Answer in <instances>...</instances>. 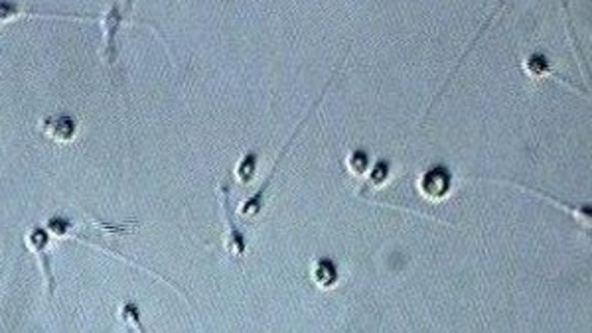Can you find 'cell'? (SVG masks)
I'll list each match as a JSON object with an SVG mask.
<instances>
[{
	"mask_svg": "<svg viewBox=\"0 0 592 333\" xmlns=\"http://www.w3.org/2000/svg\"><path fill=\"white\" fill-rule=\"evenodd\" d=\"M119 4H121V10L122 14H125V18L129 20V14H131V10H133L134 0H122V2H119Z\"/></svg>",
	"mask_w": 592,
	"mask_h": 333,
	"instance_id": "obj_13",
	"label": "cell"
},
{
	"mask_svg": "<svg viewBox=\"0 0 592 333\" xmlns=\"http://www.w3.org/2000/svg\"><path fill=\"white\" fill-rule=\"evenodd\" d=\"M219 198H221V205H223V213H225V219H227V227H230V234H227V243H225V248L230 253L231 257L235 259H241L245 255V248H247V243L243 239L241 231L237 229V223L233 219V207H231V180H223L219 184Z\"/></svg>",
	"mask_w": 592,
	"mask_h": 333,
	"instance_id": "obj_3",
	"label": "cell"
},
{
	"mask_svg": "<svg viewBox=\"0 0 592 333\" xmlns=\"http://www.w3.org/2000/svg\"><path fill=\"white\" fill-rule=\"evenodd\" d=\"M40 133L56 144H67L75 140L79 133V124L72 114H51L40 121Z\"/></svg>",
	"mask_w": 592,
	"mask_h": 333,
	"instance_id": "obj_4",
	"label": "cell"
},
{
	"mask_svg": "<svg viewBox=\"0 0 592 333\" xmlns=\"http://www.w3.org/2000/svg\"><path fill=\"white\" fill-rule=\"evenodd\" d=\"M561 4H563V10H565V18H567V26H568V36H570V40H573V48H575V53H577V60H579L580 67H584V65H582V60H580V50H579V42H577V34H575V28H573V24H570L568 0H561Z\"/></svg>",
	"mask_w": 592,
	"mask_h": 333,
	"instance_id": "obj_12",
	"label": "cell"
},
{
	"mask_svg": "<svg viewBox=\"0 0 592 333\" xmlns=\"http://www.w3.org/2000/svg\"><path fill=\"white\" fill-rule=\"evenodd\" d=\"M525 69H527V74L531 75V77H537V79H541V77H557L561 83L570 87L568 81H565L561 75H557L555 71H553L551 63L547 62V58H545L543 53H531V56L527 58V62H525Z\"/></svg>",
	"mask_w": 592,
	"mask_h": 333,
	"instance_id": "obj_7",
	"label": "cell"
},
{
	"mask_svg": "<svg viewBox=\"0 0 592 333\" xmlns=\"http://www.w3.org/2000/svg\"><path fill=\"white\" fill-rule=\"evenodd\" d=\"M89 219H91V227H93V229H99L101 233L111 234V237H121V234L134 233V231L138 229V225H136L134 221L115 223V225H111V223L97 221L95 217H89Z\"/></svg>",
	"mask_w": 592,
	"mask_h": 333,
	"instance_id": "obj_9",
	"label": "cell"
},
{
	"mask_svg": "<svg viewBox=\"0 0 592 333\" xmlns=\"http://www.w3.org/2000/svg\"><path fill=\"white\" fill-rule=\"evenodd\" d=\"M20 18H70V20H95L99 16H85V14H58L42 12V10H30L22 8L18 2L13 0H0V24H8Z\"/></svg>",
	"mask_w": 592,
	"mask_h": 333,
	"instance_id": "obj_5",
	"label": "cell"
},
{
	"mask_svg": "<svg viewBox=\"0 0 592 333\" xmlns=\"http://www.w3.org/2000/svg\"><path fill=\"white\" fill-rule=\"evenodd\" d=\"M121 320L127 323V325H131V327H134V330H138V332H145V327H143V323H141V311H138V306L136 304H133V302H127L125 306L121 308Z\"/></svg>",
	"mask_w": 592,
	"mask_h": 333,
	"instance_id": "obj_10",
	"label": "cell"
},
{
	"mask_svg": "<svg viewBox=\"0 0 592 333\" xmlns=\"http://www.w3.org/2000/svg\"><path fill=\"white\" fill-rule=\"evenodd\" d=\"M127 18L121 10V4H113L107 12L103 16H99V22H101V32H103V44H101V56H103V62L113 65L115 60H117V44H115V37L119 34V28L122 26Z\"/></svg>",
	"mask_w": 592,
	"mask_h": 333,
	"instance_id": "obj_2",
	"label": "cell"
},
{
	"mask_svg": "<svg viewBox=\"0 0 592 333\" xmlns=\"http://www.w3.org/2000/svg\"><path fill=\"white\" fill-rule=\"evenodd\" d=\"M24 243L28 250L38 259L40 271L44 274V284H46V294L48 298H54L56 294V276L51 271V260H49V233L46 227H34L30 229L24 237Z\"/></svg>",
	"mask_w": 592,
	"mask_h": 333,
	"instance_id": "obj_1",
	"label": "cell"
},
{
	"mask_svg": "<svg viewBox=\"0 0 592 333\" xmlns=\"http://www.w3.org/2000/svg\"><path fill=\"white\" fill-rule=\"evenodd\" d=\"M326 91H328V87H326V89H324V91H322V97H324V93H326ZM322 97H320V99L316 101L314 105H312V109H310V111L306 112V117H304V119H303V123L298 124V128L294 130V135H292L289 138V142H287V146H285V148H282V152L278 154L277 164H275V168H273V172H271V176H269V178H266L265 182H263V185L259 187V191L255 194L253 198H251V199H249V201H247V203H245V207H243V213H245V215H257L259 211L263 210V203H265V196H266V189H269V185H271V182H273V178H275V173H277L278 166H280V162H282V158L287 156V152H289L290 146H292V140L296 138V135H298V130H301V126H303V124L306 123V121H308V117H310V112L314 111L316 107L320 105V101H322Z\"/></svg>",
	"mask_w": 592,
	"mask_h": 333,
	"instance_id": "obj_6",
	"label": "cell"
},
{
	"mask_svg": "<svg viewBox=\"0 0 592 333\" xmlns=\"http://www.w3.org/2000/svg\"><path fill=\"white\" fill-rule=\"evenodd\" d=\"M255 172V154H249L245 160L237 166V176L241 178V182H249Z\"/></svg>",
	"mask_w": 592,
	"mask_h": 333,
	"instance_id": "obj_11",
	"label": "cell"
},
{
	"mask_svg": "<svg viewBox=\"0 0 592 333\" xmlns=\"http://www.w3.org/2000/svg\"><path fill=\"white\" fill-rule=\"evenodd\" d=\"M506 2H508V0H499V4H497V6H496V10H494V12L490 14V16H488V20H486V22H483V24H482V28H480V30H478V34H476V37H474V40H472V44H470V46H468V48H466V50H464V53H462V58H460L458 63H456V67H454V71H452V74H450V77H448L447 85H448V83H450V79H452V77H454V74H456V71H458V67H460V65H462V62H464V58H466V56H468V53H470L472 48H474V46H476V42H478V40H480V37L483 36V32H486V30H488V26L492 24V22H494V20H496V18H497V14L502 12V8H504V4H506ZM447 85H442V89H440V93H438V95H436L435 99H438V97H440V95H442V91H445V89H447Z\"/></svg>",
	"mask_w": 592,
	"mask_h": 333,
	"instance_id": "obj_8",
	"label": "cell"
}]
</instances>
